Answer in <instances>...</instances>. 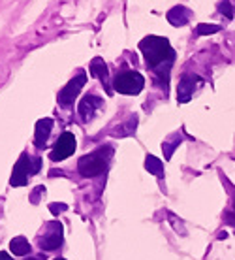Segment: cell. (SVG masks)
<instances>
[{"label": "cell", "instance_id": "13", "mask_svg": "<svg viewBox=\"0 0 235 260\" xmlns=\"http://www.w3.org/2000/svg\"><path fill=\"white\" fill-rule=\"evenodd\" d=\"M145 168L149 170L150 174H154V176H158V177L164 176V164L156 156H152V155L147 156V158H145Z\"/></svg>", "mask_w": 235, "mask_h": 260}, {"label": "cell", "instance_id": "11", "mask_svg": "<svg viewBox=\"0 0 235 260\" xmlns=\"http://www.w3.org/2000/svg\"><path fill=\"white\" fill-rule=\"evenodd\" d=\"M190 10H186L184 6H177L173 8V10H170V13H168V21H170L173 26H183L188 23L190 19Z\"/></svg>", "mask_w": 235, "mask_h": 260}, {"label": "cell", "instance_id": "9", "mask_svg": "<svg viewBox=\"0 0 235 260\" xmlns=\"http://www.w3.org/2000/svg\"><path fill=\"white\" fill-rule=\"evenodd\" d=\"M100 106H102V98L94 96V94L85 96L81 100V104H79V115H81V119H83V121H89Z\"/></svg>", "mask_w": 235, "mask_h": 260}, {"label": "cell", "instance_id": "10", "mask_svg": "<svg viewBox=\"0 0 235 260\" xmlns=\"http://www.w3.org/2000/svg\"><path fill=\"white\" fill-rule=\"evenodd\" d=\"M53 130V121L51 119H40L38 123H36V134H34V143H36V147H44L47 142V138L51 134Z\"/></svg>", "mask_w": 235, "mask_h": 260}, {"label": "cell", "instance_id": "1", "mask_svg": "<svg viewBox=\"0 0 235 260\" xmlns=\"http://www.w3.org/2000/svg\"><path fill=\"white\" fill-rule=\"evenodd\" d=\"M139 49L143 51L145 62L150 70L162 76L164 81H168L171 64L175 60V51L170 46L168 38H160V36H147L139 42Z\"/></svg>", "mask_w": 235, "mask_h": 260}, {"label": "cell", "instance_id": "19", "mask_svg": "<svg viewBox=\"0 0 235 260\" xmlns=\"http://www.w3.org/2000/svg\"><path fill=\"white\" fill-rule=\"evenodd\" d=\"M0 260H13V258H12V256H10L8 253H4V251H0Z\"/></svg>", "mask_w": 235, "mask_h": 260}, {"label": "cell", "instance_id": "18", "mask_svg": "<svg viewBox=\"0 0 235 260\" xmlns=\"http://www.w3.org/2000/svg\"><path fill=\"white\" fill-rule=\"evenodd\" d=\"M49 209H51V211H55V215H59L57 211H64L66 206H64V204H51V206H49Z\"/></svg>", "mask_w": 235, "mask_h": 260}, {"label": "cell", "instance_id": "5", "mask_svg": "<svg viewBox=\"0 0 235 260\" xmlns=\"http://www.w3.org/2000/svg\"><path fill=\"white\" fill-rule=\"evenodd\" d=\"M62 243V224L57 221L47 222L44 234L38 238V245L42 251H55Z\"/></svg>", "mask_w": 235, "mask_h": 260}, {"label": "cell", "instance_id": "17", "mask_svg": "<svg viewBox=\"0 0 235 260\" xmlns=\"http://www.w3.org/2000/svg\"><path fill=\"white\" fill-rule=\"evenodd\" d=\"M226 222H228V224H235V198H233V204H231L229 211L226 213Z\"/></svg>", "mask_w": 235, "mask_h": 260}, {"label": "cell", "instance_id": "6", "mask_svg": "<svg viewBox=\"0 0 235 260\" xmlns=\"http://www.w3.org/2000/svg\"><path fill=\"white\" fill-rule=\"evenodd\" d=\"M73 151H75V138H73L72 132H64L57 140L49 158H51L53 162H60V160H64V158H68V156L72 155Z\"/></svg>", "mask_w": 235, "mask_h": 260}, {"label": "cell", "instance_id": "21", "mask_svg": "<svg viewBox=\"0 0 235 260\" xmlns=\"http://www.w3.org/2000/svg\"><path fill=\"white\" fill-rule=\"evenodd\" d=\"M55 260H66V258H55Z\"/></svg>", "mask_w": 235, "mask_h": 260}, {"label": "cell", "instance_id": "8", "mask_svg": "<svg viewBox=\"0 0 235 260\" xmlns=\"http://www.w3.org/2000/svg\"><path fill=\"white\" fill-rule=\"evenodd\" d=\"M194 81H200V78L198 76H194V74H184L183 79H181V83H179V89H177V100L179 102H188L190 98H192V94H194Z\"/></svg>", "mask_w": 235, "mask_h": 260}, {"label": "cell", "instance_id": "15", "mask_svg": "<svg viewBox=\"0 0 235 260\" xmlns=\"http://www.w3.org/2000/svg\"><path fill=\"white\" fill-rule=\"evenodd\" d=\"M220 30V26H216V25H198V34L200 36H203V34H215Z\"/></svg>", "mask_w": 235, "mask_h": 260}, {"label": "cell", "instance_id": "14", "mask_svg": "<svg viewBox=\"0 0 235 260\" xmlns=\"http://www.w3.org/2000/svg\"><path fill=\"white\" fill-rule=\"evenodd\" d=\"M218 12L224 13V15H226V19H231V17L235 15L233 10H231V4H229V0H224V2H220V4H218Z\"/></svg>", "mask_w": 235, "mask_h": 260}, {"label": "cell", "instance_id": "7", "mask_svg": "<svg viewBox=\"0 0 235 260\" xmlns=\"http://www.w3.org/2000/svg\"><path fill=\"white\" fill-rule=\"evenodd\" d=\"M87 81V76L85 74H79L77 78H73L70 83L66 85L64 89L59 92V104L60 106H70L75 100V96L79 94V91L83 89V85Z\"/></svg>", "mask_w": 235, "mask_h": 260}, {"label": "cell", "instance_id": "4", "mask_svg": "<svg viewBox=\"0 0 235 260\" xmlns=\"http://www.w3.org/2000/svg\"><path fill=\"white\" fill-rule=\"evenodd\" d=\"M40 166H42V160H40V158H32V156H28L26 153H23L21 158L17 160V164H15V168H13L12 179H10L12 187H21V185H25L28 176L38 174Z\"/></svg>", "mask_w": 235, "mask_h": 260}, {"label": "cell", "instance_id": "2", "mask_svg": "<svg viewBox=\"0 0 235 260\" xmlns=\"http://www.w3.org/2000/svg\"><path fill=\"white\" fill-rule=\"evenodd\" d=\"M111 149L109 147H102V149L89 153V155L81 156L77 162L79 174L83 177H94L104 174V170L107 168V160H109Z\"/></svg>", "mask_w": 235, "mask_h": 260}, {"label": "cell", "instance_id": "16", "mask_svg": "<svg viewBox=\"0 0 235 260\" xmlns=\"http://www.w3.org/2000/svg\"><path fill=\"white\" fill-rule=\"evenodd\" d=\"M181 142V136L179 134H175V140L173 142H168V143H164L162 147H164V153H166V158H170L171 153H173V149H175V145Z\"/></svg>", "mask_w": 235, "mask_h": 260}, {"label": "cell", "instance_id": "20", "mask_svg": "<svg viewBox=\"0 0 235 260\" xmlns=\"http://www.w3.org/2000/svg\"><path fill=\"white\" fill-rule=\"evenodd\" d=\"M25 260H46V256H42V254H40V256H34V258H25Z\"/></svg>", "mask_w": 235, "mask_h": 260}, {"label": "cell", "instance_id": "12", "mask_svg": "<svg viewBox=\"0 0 235 260\" xmlns=\"http://www.w3.org/2000/svg\"><path fill=\"white\" fill-rule=\"evenodd\" d=\"M10 249H12V253L15 254V256H25V254L30 253V243H28L26 238L19 236V238H13V240L10 241Z\"/></svg>", "mask_w": 235, "mask_h": 260}, {"label": "cell", "instance_id": "3", "mask_svg": "<svg viewBox=\"0 0 235 260\" xmlns=\"http://www.w3.org/2000/svg\"><path fill=\"white\" fill-rule=\"evenodd\" d=\"M145 87V78L139 72L126 70L121 72L117 78L113 79V89L121 94H139Z\"/></svg>", "mask_w": 235, "mask_h": 260}]
</instances>
